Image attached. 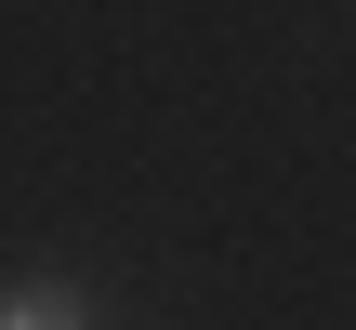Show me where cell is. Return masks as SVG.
<instances>
[{
    "label": "cell",
    "mask_w": 356,
    "mask_h": 330,
    "mask_svg": "<svg viewBox=\"0 0 356 330\" xmlns=\"http://www.w3.org/2000/svg\"><path fill=\"white\" fill-rule=\"evenodd\" d=\"M0 330H92V304L66 278H26V291H0Z\"/></svg>",
    "instance_id": "1"
}]
</instances>
